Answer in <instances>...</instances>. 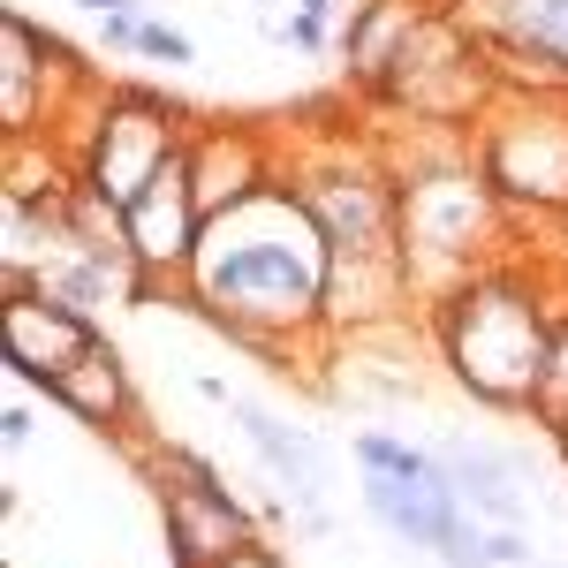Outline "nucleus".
Masks as SVG:
<instances>
[{"label": "nucleus", "instance_id": "obj_29", "mask_svg": "<svg viewBox=\"0 0 568 568\" xmlns=\"http://www.w3.org/2000/svg\"><path fill=\"white\" fill-rule=\"evenodd\" d=\"M554 447H561V463H568V433H561V439H554Z\"/></svg>", "mask_w": 568, "mask_h": 568}, {"label": "nucleus", "instance_id": "obj_24", "mask_svg": "<svg viewBox=\"0 0 568 568\" xmlns=\"http://www.w3.org/2000/svg\"><path fill=\"white\" fill-rule=\"evenodd\" d=\"M136 39H144V16H136V8L99 16V45H106V53H136Z\"/></svg>", "mask_w": 568, "mask_h": 568}, {"label": "nucleus", "instance_id": "obj_3", "mask_svg": "<svg viewBox=\"0 0 568 568\" xmlns=\"http://www.w3.org/2000/svg\"><path fill=\"white\" fill-rule=\"evenodd\" d=\"M281 182L304 197L334 251H402V175L379 160L372 130L334 122L311 152H281Z\"/></svg>", "mask_w": 568, "mask_h": 568}, {"label": "nucleus", "instance_id": "obj_25", "mask_svg": "<svg viewBox=\"0 0 568 568\" xmlns=\"http://www.w3.org/2000/svg\"><path fill=\"white\" fill-rule=\"evenodd\" d=\"M220 568H288V561H281V546H265V538H251L243 554H227Z\"/></svg>", "mask_w": 568, "mask_h": 568}, {"label": "nucleus", "instance_id": "obj_17", "mask_svg": "<svg viewBox=\"0 0 568 568\" xmlns=\"http://www.w3.org/2000/svg\"><path fill=\"white\" fill-rule=\"evenodd\" d=\"M439 463H447V478H455L463 508H470L478 524L524 530L530 493H524V463H516V455H500V447H478V439L447 433V439H439Z\"/></svg>", "mask_w": 568, "mask_h": 568}, {"label": "nucleus", "instance_id": "obj_27", "mask_svg": "<svg viewBox=\"0 0 568 568\" xmlns=\"http://www.w3.org/2000/svg\"><path fill=\"white\" fill-rule=\"evenodd\" d=\"M334 8L342 0H296V16H311V23H334Z\"/></svg>", "mask_w": 568, "mask_h": 568}, {"label": "nucleus", "instance_id": "obj_26", "mask_svg": "<svg viewBox=\"0 0 568 568\" xmlns=\"http://www.w3.org/2000/svg\"><path fill=\"white\" fill-rule=\"evenodd\" d=\"M0 433H8V447H31V433H39V417H31V409L16 402V409L0 417Z\"/></svg>", "mask_w": 568, "mask_h": 568}, {"label": "nucleus", "instance_id": "obj_4", "mask_svg": "<svg viewBox=\"0 0 568 568\" xmlns=\"http://www.w3.org/2000/svg\"><path fill=\"white\" fill-rule=\"evenodd\" d=\"M493 99H500V84H493V69H485V53H478V31H470V16L447 0V8H433V16L409 31V45L394 53V69L379 77V91L356 99V106H364V114L439 122V130H478L485 114H493Z\"/></svg>", "mask_w": 568, "mask_h": 568}, {"label": "nucleus", "instance_id": "obj_18", "mask_svg": "<svg viewBox=\"0 0 568 568\" xmlns=\"http://www.w3.org/2000/svg\"><path fill=\"white\" fill-rule=\"evenodd\" d=\"M478 53H485V69H493V84H500V99H568V53L561 45L524 39V31H478Z\"/></svg>", "mask_w": 568, "mask_h": 568}, {"label": "nucleus", "instance_id": "obj_16", "mask_svg": "<svg viewBox=\"0 0 568 568\" xmlns=\"http://www.w3.org/2000/svg\"><path fill=\"white\" fill-rule=\"evenodd\" d=\"M447 8V0H349V23H342V84L356 99H372L379 77L394 69V53L409 45V31Z\"/></svg>", "mask_w": 568, "mask_h": 568}, {"label": "nucleus", "instance_id": "obj_13", "mask_svg": "<svg viewBox=\"0 0 568 568\" xmlns=\"http://www.w3.org/2000/svg\"><path fill=\"white\" fill-rule=\"evenodd\" d=\"M227 417L243 425V439H251V455H258L265 470H273V485L296 500V524L311 530V538H326L334 530V516H326V447L304 433V425H288V417H273V409H258V402H227Z\"/></svg>", "mask_w": 568, "mask_h": 568}, {"label": "nucleus", "instance_id": "obj_1", "mask_svg": "<svg viewBox=\"0 0 568 568\" xmlns=\"http://www.w3.org/2000/svg\"><path fill=\"white\" fill-rule=\"evenodd\" d=\"M326 265L334 243L318 235L304 197L288 182L258 190L251 205L205 220V243L182 273V311H197L220 326L235 349H258L265 372H304L318 356H334L318 311H326Z\"/></svg>", "mask_w": 568, "mask_h": 568}, {"label": "nucleus", "instance_id": "obj_9", "mask_svg": "<svg viewBox=\"0 0 568 568\" xmlns=\"http://www.w3.org/2000/svg\"><path fill=\"white\" fill-rule=\"evenodd\" d=\"M122 235H130L136 265H144V281H152V296H160V288L182 296V273H190L197 243H205V205H197V182H190V144L122 205Z\"/></svg>", "mask_w": 568, "mask_h": 568}, {"label": "nucleus", "instance_id": "obj_5", "mask_svg": "<svg viewBox=\"0 0 568 568\" xmlns=\"http://www.w3.org/2000/svg\"><path fill=\"white\" fill-rule=\"evenodd\" d=\"M470 160L516 220L568 213V99H493Z\"/></svg>", "mask_w": 568, "mask_h": 568}, {"label": "nucleus", "instance_id": "obj_20", "mask_svg": "<svg viewBox=\"0 0 568 568\" xmlns=\"http://www.w3.org/2000/svg\"><path fill=\"white\" fill-rule=\"evenodd\" d=\"M530 425L546 439L568 433V296L554 311V342H546V372H538V402H530Z\"/></svg>", "mask_w": 568, "mask_h": 568}, {"label": "nucleus", "instance_id": "obj_7", "mask_svg": "<svg viewBox=\"0 0 568 568\" xmlns=\"http://www.w3.org/2000/svg\"><path fill=\"white\" fill-rule=\"evenodd\" d=\"M190 130H197V114L182 99H168V91H152V84H106V106H99V130H91L77 175L106 205H130L136 190L190 144Z\"/></svg>", "mask_w": 568, "mask_h": 568}, {"label": "nucleus", "instance_id": "obj_28", "mask_svg": "<svg viewBox=\"0 0 568 568\" xmlns=\"http://www.w3.org/2000/svg\"><path fill=\"white\" fill-rule=\"evenodd\" d=\"M84 16H122V8H136V0H77Z\"/></svg>", "mask_w": 568, "mask_h": 568}, {"label": "nucleus", "instance_id": "obj_14", "mask_svg": "<svg viewBox=\"0 0 568 568\" xmlns=\"http://www.w3.org/2000/svg\"><path fill=\"white\" fill-rule=\"evenodd\" d=\"M364 516L379 530H394L402 546H425V554H439L455 530L470 524V508H463V493H455V478L447 470H433V478H387V470H364Z\"/></svg>", "mask_w": 568, "mask_h": 568}, {"label": "nucleus", "instance_id": "obj_2", "mask_svg": "<svg viewBox=\"0 0 568 568\" xmlns=\"http://www.w3.org/2000/svg\"><path fill=\"white\" fill-rule=\"evenodd\" d=\"M561 296H568V258L524 265V251H508V258L478 265L470 281H455V288L425 311L433 356L447 364V379L470 394L478 409L530 417Z\"/></svg>", "mask_w": 568, "mask_h": 568}, {"label": "nucleus", "instance_id": "obj_11", "mask_svg": "<svg viewBox=\"0 0 568 568\" xmlns=\"http://www.w3.org/2000/svg\"><path fill=\"white\" fill-rule=\"evenodd\" d=\"M190 182H197V205L205 220L251 205L258 190L281 182V136L258 122H197L190 130Z\"/></svg>", "mask_w": 568, "mask_h": 568}, {"label": "nucleus", "instance_id": "obj_6", "mask_svg": "<svg viewBox=\"0 0 568 568\" xmlns=\"http://www.w3.org/2000/svg\"><path fill=\"white\" fill-rule=\"evenodd\" d=\"M122 447L160 485V530H168V561L175 568H220L227 554H243L258 538V516L227 493V478H220L197 447H182V439L152 447L144 433H130Z\"/></svg>", "mask_w": 568, "mask_h": 568}, {"label": "nucleus", "instance_id": "obj_22", "mask_svg": "<svg viewBox=\"0 0 568 568\" xmlns=\"http://www.w3.org/2000/svg\"><path fill=\"white\" fill-rule=\"evenodd\" d=\"M265 39H273V45H296V53H326L334 31H326V23H311V16H281V23H265Z\"/></svg>", "mask_w": 568, "mask_h": 568}, {"label": "nucleus", "instance_id": "obj_21", "mask_svg": "<svg viewBox=\"0 0 568 568\" xmlns=\"http://www.w3.org/2000/svg\"><path fill=\"white\" fill-rule=\"evenodd\" d=\"M136 53H144V61H160V69H190V61H197V39H190V31H175V23H152V16H144Z\"/></svg>", "mask_w": 568, "mask_h": 568}, {"label": "nucleus", "instance_id": "obj_15", "mask_svg": "<svg viewBox=\"0 0 568 568\" xmlns=\"http://www.w3.org/2000/svg\"><path fill=\"white\" fill-rule=\"evenodd\" d=\"M45 402H61L77 425H91V433H106V439L136 433V379H130V364H122V349L106 334L45 387Z\"/></svg>", "mask_w": 568, "mask_h": 568}, {"label": "nucleus", "instance_id": "obj_12", "mask_svg": "<svg viewBox=\"0 0 568 568\" xmlns=\"http://www.w3.org/2000/svg\"><path fill=\"white\" fill-rule=\"evenodd\" d=\"M0 334H8V372H16L23 387H53V379L99 342V318L77 311V304H61L53 288H31V296H8Z\"/></svg>", "mask_w": 568, "mask_h": 568}, {"label": "nucleus", "instance_id": "obj_8", "mask_svg": "<svg viewBox=\"0 0 568 568\" xmlns=\"http://www.w3.org/2000/svg\"><path fill=\"white\" fill-rule=\"evenodd\" d=\"M84 53L31 23L23 8H0V136H45V114L69 84H84Z\"/></svg>", "mask_w": 568, "mask_h": 568}, {"label": "nucleus", "instance_id": "obj_19", "mask_svg": "<svg viewBox=\"0 0 568 568\" xmlns=\"http://www.w3.org/2000/svg\"><path fill=\"white\" fill-rule=\"evenodd\" d=\"M478 31H524L568 53V0H455Z\"/></svg>", "mask_w": 568, "mask_h": 568}, {"label": "nucleus", "instance_id": "obj_23", "mask_svg": "<svg viewBox=\"0 0 568 568\" xmlns=\"http://www.w3.org/2000/svg\"><path fill=\"white\" fill-rule=\"evenodd\" d=\"M485 561L493 568H530V538L508 524H485Z\"/></svg>", "mask_w": 568, "mask_h": 568}, {"label": "nucleus", "instance_id": "obj_10", "mask_svg": "<svg viewBox=\"0 0 568 568\" xmlns=\"http://www.w3.org/2000/svg\"><path fill=\"white\" fill-rule=\"evenodd\" d=\"M417 311V288H409V265L402 251H334L326 265V342H372V334H402Z\"/></svg>", "mask_w": 568, "mask_h": 568}]
</instances>
